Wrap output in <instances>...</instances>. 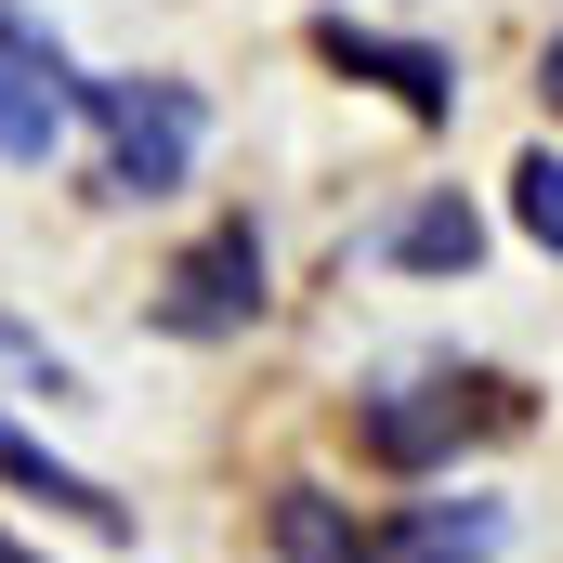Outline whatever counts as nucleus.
I'll use <instances>...</instances> for the list:
<instances>
[{
	"instance_id": "obj_7",
	"label": "nucleus",
	"mask_w": 563,
	"mask_h": 563,
	"mask_svg": "<svg viewBox=\"0 0 563 563\" xmlns=\"http://www.w3.org/2000/svg\"><path fill=\"white\" fill-rule=\"evenodd\" d=\"M0 485H13V498H40V511H66V525H92V538H132V511H119L79 459H53L26 420H0Z\"/></svg>"
},
{
	"instance_id": "obj_1",
	"label": "nucleus",
	"mask_w": 563,
	"mask_h": 563,
	"mask_svg": "<svg viewBox=\"0 0 563 563\" xmlns=\"http://www.w3.org/2000/svg\"><path fill=\"white\" fill-rule=\"evenodd\" d=\"M79 119L106 132V184L119 197H170L197 170V132H210V106L184 79H92V66H79Z\"/></svg>"
},
{
	"instance_id": "obj_11",
	"label": "nucleus",
	"mask_w": 563,
	"mask_h": 563,
	"mask_svg": "<svg viewBox=\"0 0 563 563\" xmlns=\"http://www.w3.org/2000/svg\"><path fill=\"white\" fill-rule=\"evenodd\" d=\"M0 563H40V551H26V538H0Z\"/></svg>"
},
{
	"instance_id": "obj_6",
	"label": "nucleus",
	"mask_w": 563,
	"mask_h": 563,
	"mask_svg": "<svg viewBox=\"0 0 563 563\" xmlns=\"http://www.w3.org/2000/svg\"><path fill=\"white\" fill-rule=\"evenodd\" d=\"M380 563H498L511 551V511L498 498H407L394 525H367Z\"/></svg>"
},
{
	"instance_id": "obj_9",
	"label": "nucleus",
	"mask_w": 563,
	"mask_h": 563,
	"mask_svg": "<svg viewBox=\"0 0 563 563\" xmlns=\"http://www.w3.org/2000/svg\"><path fill=\"white\" fill-rule=\"evenodd\" d=\"M511 223L563 263V144H525V157H511Z\"/></svg>"
},
{
	"instance_id": "obj_3",
	"label": "nucleus",
	"mask_w": 563,
	"mask_h": 563,
	"mask_svg": "<svg viewBox=\"0 0 563 563\" xmlns=\"http://www.w3.org/2000/svg\"><path fill=\"white\" fill-rule=\"evenodd\" d=\"M250 314H263V236H250V223H210V236L157 276V328H170V341H236Z\"/></svg>"
},
{
	"instance_id": "obj_10",
	"label": "nucleus",
	"mask_w": 563,
	"mask_h": 563,
	"mask_svg": "<svg viewBox=\"0 0 563 563\" xmlns=\"http://www.w3.org/2000/svg\"><path fill=\"white\" fill-rule=\"evenodd\" d=\"M538 92H551V106H563V26H551V53H538Z\"/></svg>"
},
{
	"instance_id": "obj_4",
	"label": "nucleus",
	"mask_w": 563,
	"mask_h": 563,
	"mask_svg": "<svg viewBox=\"0 0 563 563\" xmlns=\"http://www.w3.org/2000/svg\"><path fill=\"white\" fill-rule=\"evenodd\" d=\"M66 119H79V66H66V53L0 0V157H13V170H40V157L66 144Z\"/></svg>"
},
{
	"instance_id": "obj_5",
	"label": "nucleus",
	"mask_w": 563,
	"mask_h": 563,
	"mask_svg": "<svg viewBox=\"0 0 563 563\" xmlns=\"http://www.w3.org/2000/svg\"><path fill=\"white\" fill-rule=\"evenodd\" d=\"M314 53L341 66V79H380L407 119H445L459 106V66L432 53V40H394V26H354V13H314Z\"/></svg>"
},
{
	"instance_id": "obj_2",
	"label": "nucleus",
	"mask_w": 563,
	"mask_h": 563,
	"mask_svg": "<svg viewBox=\"0 0 563 563\" xmlns=\"http://www.w3.org/2000/svg\"><path fill=\"white\" fill-rule=\"evenodd\" d=\"M525 420V394L511 380H420V394H367V459L380 472H445L459 445H485V432Z\"/></svg>"
},
{
	"instance_id": "obj_8",
	"label": "nucleus",
	"mask_w": 563,
	"mask_h": 563,
	"mask_svg": "<svg viewBox=\"0 0 563 563\" xmlns=\"http://www.w3.org/2000/svg\"><path fill=\"white\" fill-rule=\"evenodd\" d=\"M380 250H394L407 276H472V263H485V223H472V197H420Z\"/></svg>"
}]
</instances>
